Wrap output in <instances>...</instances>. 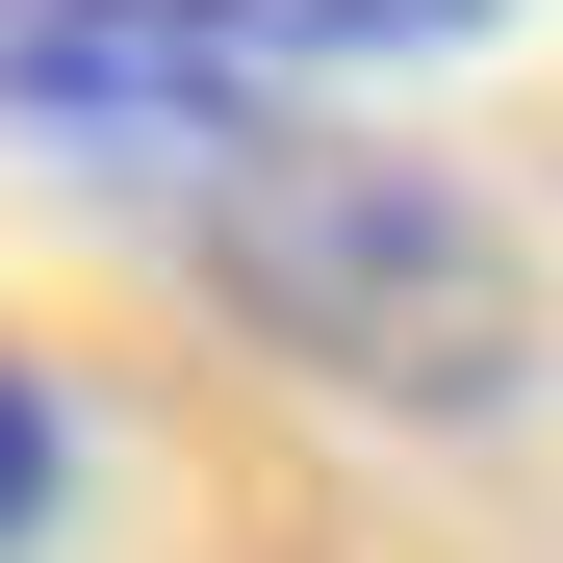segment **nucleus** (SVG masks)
I'll return each instance as SVG.
<instances>
[{
	"mask_svg": "<svg viewBox=\"0 0 563 563\" xmlns=\"http://www.w3.org/2000/svg\"><path fill=\"white\" fill-rule=\"evenodd\" d=\"M154 231H179V282H206L256 358H308V385H358V410H512V385H538V256H512V206L435 179V154H385V129H333V103L179 154Z\"/></svg>",
	"mask_w": 563,
	"mask_h": 563,
	"instance_id": "1",
	"label": "nucleus"
},
{
	"mask_svg": "<svg viewBox=\"0 0 563 563\" xmlns=\"http://www.w3.org/2000/svg\"><path fill=\"white\" fill-rule=\"evenodd\" d=\"M308 77H282L231 0H0V129H77V154H231V129H282Z\"/></svg>",
	"mask_w": 563,
	"mask_h": 563,
	"instance_id": "2",
	"label": "nucleus"
},
{
	"mask_svg": "<svg viewBox=\"0 0 563 563\" xmlns=\"http://www.w3.org/2000/svg\"><path fill=\"white\" fill-rule=\"evenodd\" d=\"M52 512H77V385H52L26 333H0V563H26Z\"/></svg>",
	"mask_w": 563,
	"mask_h": 563,
	"instance_id": "3",
	"label": "nucleus"
}]
</instances>
